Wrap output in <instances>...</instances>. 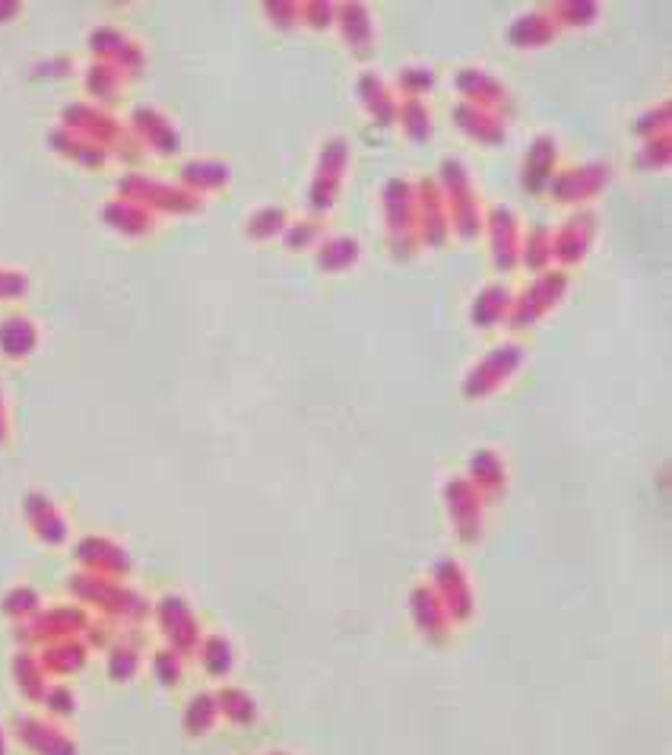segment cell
<instances>
[{"label": "cell", "mask_w": 672, "mask_h": 755, "mask_svg": "<svg viewBox=\"0 0 672 755\" xmlns=\"http://www.w3.org/2000/svg\"><path fill=\"white\" fill-rule=\"evenodd\" d=\"M20 736L26 740V746H32L39 755H73V746L58 733H48L39 724H26V730H20Z\"/></svg>", "instance_id": "6da1fadb"}, {"label": "cell", "mask_w": 672, "mask_h": 755, "mask_svg": "<svg viewBox=\"0 0 672 755\" xmlns=\"http://www.w3.org/2000/svg\"><path fill=\"white\" fill-rule=\"evenodd\" d=\"M0 755H4V736H0Z\"/></svg>", "instance_id": "7a4b0ae2"}]
</instances>
